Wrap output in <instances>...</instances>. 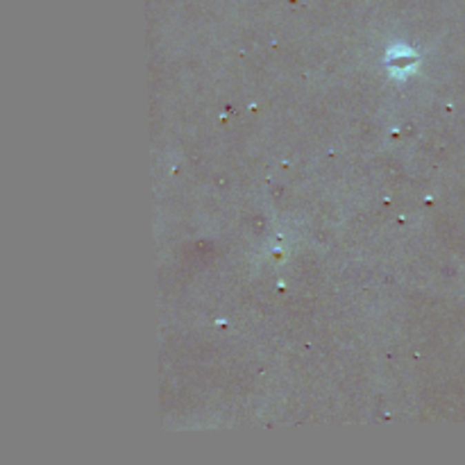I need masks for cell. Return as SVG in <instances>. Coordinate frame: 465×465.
I'll return each mask as SVG.
<instances>
[{"instance_id":"cell-1","label":"cell","mask_w":465,"mask_h":465,"mask_svg":"<svg viewBox=\"0 0 465 465\" xmlns=\"http://www.w3.org/2000/svg\"><path fill=\"white\" fill-rule=\"evenodd\" d=\"M388 66L393 68V70H415V55L411 52V50H406V48H395V50H390L388 52Z\"/></svg>"}]
</instances>
